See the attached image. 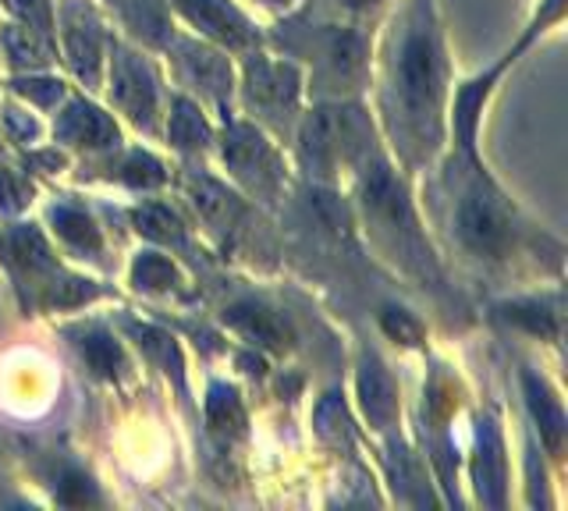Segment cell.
Segmentation results:
<instances>
[{
    "label": "cell",
    "mask_w": 568,
    "mask_h": 511,
    "mask_svg": "<svg viewBox=\"0 0 568 511\" xmlns=\"http://www.w3.org/2000/svg\"><path fill=\"white\" fill-rule=\"evenodd\" d=\"M423 209L444 253L487 277L555 274L565 245L526 217L479 156V129H448V146L423 171Z\"/></svg>",
    "instance_id": "cell-1"
},
{
    "label": "cell",
    "mask_w": 568,
    "mask_h": 511,
    "mask_svg": "<svg viewBox=\"0 0 568 511\" xmlns=\"http://www.w3.org/2000/svg\"><path fill=\"white\" fill-rule=\"evenodd\" d=\"M369 85L381 143L405 178L430 171L448 146V103L455 61L437 0H390L373 40Z\"/></svg>",
    "instance_id": "cell-2"
},
{
    "label": "cell",
    "mask_w": 568,
    "mask_h": 511,
    "mask_svg": "<svg viewBox=\"0 0 568 511\" xmlns=\"http://www.w3.org/2000/svg\"><path fill=\"white\" fill-rule=\"evenodd\" d=\"M355 214L366 232L369 249L390 263L408 285L423 288L437 306L462 313V298L452 285L444 259L434 249L430 232L419 221V206L408 192V178L390 161L384 143L373 146L352 171Z\"/></svg>",
    "instance_id": "cell-3"
},
{
    "label": "cell",
    "mask_w": 568,
    "mask_h": 511,
    "mask_svg": "<svg viewBox=\"0 0 568 511\" xmlns=\"http://www.w3.org/2000/svg\"><path fill=\"white\" fill-rule=\"evenodd\" d=\"M277 19L271 32H263V43L281 47V54L302 68L313 100H359L373 61V32L363 22L310 14L306 0Z\"/></svg>",
    "instance_id": "cell-4"
},
{
    "label": "cell",
    "mask_w": 568,
    "mask_h": 511,
    "mask_svg": "<svg viewBox=\"0 0 568 511\" xmlns=\"http://www.w3.org/2000/svg\"><path fill=\"white\" fill-rule=\"evenodd\" d=\"M377 143V121L359 100H316L310 111L298 114L288 146L295 150V164L306 185L342 188L355 164Z\"/></svg>",
    "instance_id": "cell-5"
},
{
    "label": "cell",
    "mask_w": 568,
    "mask_h": 511,
    "mask_svg": "<svg viewBox=\"0 0 568 511\" xmlns=\"http://www.w3.org/2000/svg\"><path fill=\"white\" fill-rule=\"evenodd\" d=\"M0 263L8 267L29 313L79 309L103 295L97 280L64 267L36 224H11L0 232Z\"/></svg>",
    "instance_id": "cell-6"
},
{
    "label": "cell",
    "mask_w": 568,
    "mask_h": 511,
    "mask_svg": "<svg viewBox=\"0 0 568 511\" xmlns=\"http://www.w3.org/2000/svg\"><path fill=\"white\" fill-rule=\"evenodd\" d=\"M178 188H182V200L189 203L195 221L206 227V235L224 245L227 253L245 256L253 263L263 256H274V238L260 217V206L245 200L235 185L213 178L203 167H185L182 178H178Z\"/></svg>",
    "instance_id": "cell-7"
},
{
    "label": "cell",
    "mask_w": 568,
    "mask_h": 511,
    "mask_svg": "<svg viewBox=\"0 0 568 511\" xmlns=\"http://www.w3.org/2000/svg\"><path fill=\"white\" fill-rule=\"evenodd\" d=\"M239 58L242 68L235 72V96L242 117L260 125L266 135H274L281 146H288L302 114L306 75L292 58H271L263 47L245 50Z\"/></svg>",
    "instance_id": "cell-8"
},
{
    "label": "cell",
    "mask_w": 568,
    "mask_h": 511,
    "mask_svg": "<svg viewBox=\"0 0 568 511\" xmlns=\"http://www.w3.org/2000/svg\"><path fill=\"white\" fill-rule=\"evenodd\" d=\"M213 150H217L227 182L260 209H274L288 196V156H284L277 139L266 135L253 121H221V132L213 135Z\"/></svg>",
    "instance_id": "cell-9"
},
{
    "label": "cell",
    "mask_w": 568,
    "mask_h": 511,
    "mask_svg": "<svg viewBox=\"0 0 568 511\" xmlns=\"http://www.w3.org/2000/svg\"><path fill=\"white\" fill-rule=\"evenodd\" d=\"M103 85H106V100H111L114 114H121L142 135H150V139L160 135L164 108H168V85L146 47H139L124 37H111Z\"/></svg>",
    "instance_id": "cell-10"
},
{
    "label": "cell",
    "mask_w": 568,
    "mask_h": 511,
    "mask_svg": "<svg viewBox=\"0 0 568 511\" xmlns=\"http://www.w3.org/2000/svg\"><path fill=\"white\" fill-rule=\"evenodd\" d=\"M160 54L168 58L178 93L192 96L206 114H217L221 121L235 117V64L224 47L203 40L200 32L174 29Z\"/></svg>",
    "instance_id": "cell-11"
},
{
    "label": "cell",
    "mask_w": 568,
    "mask_h": 511,
    "mask_svg": "<svg viewBox=\"0 0 568 511\" xmlns=\"http://www.w3.org/2000/svg\"><path fill=\"white\" fill-rule=\"evenodd\" d=\"M111 25L93 0H53V43L68 72L82 82V90H100L106 50H111Z\"/></svg>",
    "instance_id": "cell-12"
},
{
    "label": "cell",
    "mask_w": 568,
    "mask_h": 511,
    "mask_svg": "<svg viewBox=\"0 0 568 511\" xmlns=\"http://www.w3.org/2000/svg\"><path fill=\"white\" fill-rule=\"evenodd\" d=\"M164 8L200 32L203 40L224 47L227 54H245V50L263 47V29L242 8V0H164Z\"/></svg>",
    "instance_id": "cell-13"
},
{
    "label": "cell",
    "mask_w": 568,
    "mask_h": 511,
    "mask_svg": "<svg viewBox=\"0 0 568 511\" xmlns=\"http://www.w3.org/2000/svg\"><path fill=\"white\" fill-rule=\"evenodd\" d=\"M53 146L61 150H85V153H100L121 146V129L118 117L106 114L100 103H93L82 93H71L58 103V117H53Z\"/></svg>",
    "instance_id": "cell-14"
},
{
    "label": "cell",
    "mask_w": 568,
    "mask_h": 511,
    "mask_svg": "<svg viewBox=\"0 0 568 511\" xmlns=\"http://www.w3.org/2000/svg\"><path fill=\"white\" fill-rule=\"evenodd\" d=\"M82 171H93L89 178H103V182L124 185L132 192H153L171 182V171L142 146H132V150L111 146V150L89 153L82 161Z\"/></svg>",
    "instance_id": "cell-15"
},
{
    "label": "cell",
    "mask_w": 568,
    "mask_h": 511,
    "mask_svg": "<svg viewBox=\"0 0 568 511\" xmlns=\"http://www.w3.org/2000/svg\"><path fill=\"white\" fill-rule=\"evenodd\" d=\"M164 121H168V125H160V132H164L168 146L174 153H182L185 161H203V156L213 150V135H217V132H213L206 111L192 96L168 93Z\"/></svg>",
    "instance_id": "cell-16"
},
{
    "label": "cell",
    "mask_w": 568,
    "mask_h": 511,
    "mask_svg": "<svg viewBox=\"0 0 568 511\" xmlns=\"http://www.w3.org/2000/svg\"><path fill=\"white\" fill-rule=\"evenodd\" d=\"M47 224L53 238H58V245L64 253H71L75 259H93L100 263L106 245H103V232L100 224L93 221V214H89L85 206L79 203H50L47 206Z\"/></svg>",
    "instance_id": "cell-17"
},
{
    "label": "cell",
    "mask_w": 568,
    "mask_h": 511,
    "mask_svg": "<svg viewBox=\"0 0 568 511\" xmlns=\"http://www.w3.org/2000/svg\"><path fill=\"white\" fill-rule=\"evenodd\" d=\"M523 391H526L529 416L537 422L544 448L550 451V458H561L565 454V409H561L558 391L532 366H523Z\"/></svg>",
    "instance_id": "cell-18"
},
{
    "label": "cell",
    "mask_w": 568,
    "mask_h": 511,
    "mask_svg": "<svg viewBox=\"0 0 568 511\" xmlns=\"http://www.w3.org/2000/svg\"><path fill=\"white\" fill-rule=\"evenodd\" d=\"M224 324L235 327L245 341H253L260 348H271V351H284L292 341V330H288V320H284V313L266 306V303H256V298H242V303L227 306Z\"/></svg>",
    "instance_id": "cell-19"
},
{
    "label": "cell",
    "mask_w": 568,
    "mask_h": 511,
    "mask_svg": "<svg viewBox=\"0 0 568 511\" xmlns=\"http://www.w3.org/2000/svg\"><path fill=\"white\" fill-rule=\"evenodd\" d=\"M359 398H363V409H366V419L373 422V430L395 427L398 387L390 380V369L373 356V351H363V362H359Z\"/></svg>",
    "instance_id": "cell-20"
},
{
    "label": "cell",
    "mask_w": 568,
    "mask_h": 511,
    "mask_svg": "<svg viewBox=\"0 0 568 511\" xmlns=\"http://www.w3.org/2000/svg\"><path fill=\"white\" fill-rule=\"evenodd\" d=\"M0 54L8 58L14 72H43V68L58 61V43L47 32L11 19L0 25Z\"/></svg>",
    "instance_id": "cell-21"
},
{
    "label": "cell",
    "mask_w": 568,
    "mask_h": 511,
    "mask_svg": "<svg viewBox=\"0 0 568 511\" xmlns=\"http://www.w3.org/2000/svg\"><path fill=\"white\" fill-rule=\"evenodd\" d=\"M497 316L515 327H526L532 338H547L555 345L561 341V292L511 298V303L497 306Z\"/></svg>",
    "instance_id": "cell-22"
},
{
    "label": "cell",
    "mask_w": 568,
    "mask_h": 511,
    "mask_svg": "<svg viewBox=\"0 0 568 511\" xmlns=\"http://www.w3.org/2000/svg\"><path fill=\"white\" fill-rule=\"evenodd\" d=\"M129 217H132L135 232L142 238H150L156 245H174V249H189V227H185V221L178 217L168 203L146 200V203L132 206Z\"/></svg>",
    "instance_id": "cell-23"
},
{
    "label": "cell",
    "mask_w": 568,
    "mask_h": 511,
    "mask_svg": "<svg viewBox=\"0 0 568 511\" xmlns=\"http://www.w3.org/2000/svg\"><path fill=\"white\" fill-rule=\"evenodd\" d=\"M129 285L142 295H171L185 285V277L171 256L160 249H142L129 263Z\"/></svg>",
    "instance_id": "cell-24"
},
{
    "label": "cell",
    "mask_w": 568,
    "mask_h": 511,
    "mask_svg": "<svg viewBox=\"0 0 568 511\" xmlns=\"http://www.w3.org/2000/svg\"><path fill=\"white\" fill-rule=\"evenodd\" d=\"M505 437L494 412L479 419L476 430V487H505Z\"/></svg>",
    "instance_id": "cell-25"
},
{
    "label": "cell",
    "mask_w": 568,
    "mask_h": 511,
    "mask_svg": "<svg viewBox=\"0 0 568 511\" xmlns=\"http://www.w3.org/2000/svg\"><path fill=\"white\" fill-rule=\"evenodd\" d=\"M75 345L82 348V356L89 359V366L97 369V374H103V377H118L121 369H129L124 366V356H121V345H118V338H111L103 327H89V330H82V334H75Z\"/></svg>",
    "instance_id": "cell-26"
},
{
    "label": "cell",
    "mask_w": 568,
    "mask_h": 511,
    "mask_svg": "<svg viewBox=\"0 0 568 511\" xmlns=\"http://www.w3.org/2000/svg\"><path fill=\"white\" fill-rule=\"evenodd\" d=\"M11 93L22 96V103L36 111H58V103L68 96V85L61 79H47L36 72H22V79H11Z\"/></svg>",
    "instance_id": "cell-27"
},
{
    "label": "cell",
    "mask_w": 568,
    "mask_h": 511,
    "mask_svg": "<svg viewBox=\"0 0 568 511\" xmlns=\"http://www.w3.org/2000/svg\"><path fill=\"white\" fill-rule=\"evenodd\" d=\"M561 25H565V0H537V8H532L529 25L523 29V37L515 40V47H508V50H511L515 58H523L532 43L544 40L547 32H555V29H561Z\"/></svg>",
    "instance_id": "cell-28"
},
{
    "label": "cell",
    "mask_w": 568,
    "mask_h": 511,
    "mask_svg": "<svg viewBox=\"0 0 568 511\" xmlns=\"http://www.w3.org/2000/svg\"><path fill=\"white\" fill-rule=\"evenodd\" d=\"M206 416H210V427L213 430H231V433H242L245 427V412H242V401L239 395L231 391L224 384H213L210 387V398H206Z\"/></svg>",
    "instance_id": "cell-29"
},
{
    "label": "cell",
    "mask_w": 568,
    "mask_h": 511,
    "mask_svg": "<svg viewBox=\"0 0 568 511\" xmlns=\"http://www.w3.org/2000/svg\"><path fill=\"white\" fill-rule=\"evenodd\" d=\"M0 125H4V135L18 146H36V143H40V135H43L40 117H36L26 103H14V100L0 103Z\"/></svg>",
    "instance_id": "cell-30"
},
{
    "label": "cell",
    "mask_w": 568,
    "mask_h": 511,
    "mask_svg": "<svg viewBox=\"0 0 568 511\" xmlns=\"http://www.w3.org/2000/svg\"><path fill=\"white\" fill-rule=\"evenodd\" d=\"M32 203V182L22 178V171L0 164V209L18 217Z\"/></svg>",
    "instance_id": "cell-31"
},
{
    "label": "cell",
    "mask_w": 568,
    "mask_h": 511,
    "mask_svg": "<svg viewBox=\"0 0 568 511\" xmlns=\"http://www.w3.org/2000/svg\"><path fill=\"white\" fill-rule=\"evenodd\" d=\"M381 327H384V334L390 341H402V345H419L423 341V324L402 306H384L381 309Z\"/></svg>",
    "instance_id": "cell-32"
},
{
    "label": "cell",
    "mask_w": 568,
    "mask_h": 511,
    "mask_svg": "<svg viewBox=\"0 0 568 511\" xmlns=\"http://www.w3.org/2000/svg\"><path fill=\"white\" fill-rule=\"evenodd\" d=\"M390 8V0H334V11L342 14V19H352V22H377L381 14Z\"/></svg>",
    "instance_id": "cell-33"
},
{
    "label": "cell",
    "mask_w": 568,
    "mask_h": 511,
    "mask_svg": "<svg viewBox=\"0 0 568 511\" xmlns=\"http://www.w3.org/2000/svg\"><path fill=\"white\" fill-rule=\"evenodd\" d=\"M242 4H253V8H260V11H266V14H284V11L298 8L302 0H242Z\"/></svg>",
    "instance_id": "cell-34"
}]
</instances>
